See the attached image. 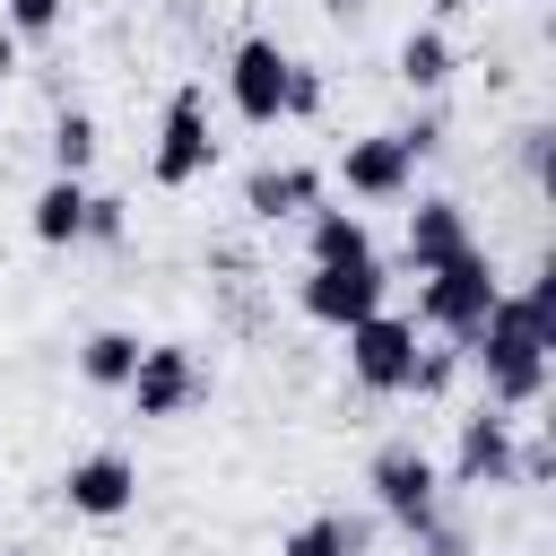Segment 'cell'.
Here are the masks:
<instances>
[{
    "label": "cell",
    "mask_w": 556,
    "mask_h": 556,
    "mask_svg": "<svg viewBox=\"0 0 556 556\" xmlns=\"http://www.w3.org/2000/svg\"><path fill=\"white\" fill-rule=\"evenodd\" d=\"M547 348H556V278L539 269L521 295H495V313L478 321V339L460 348L486 374V408H530L547 391Z\"/></svg>",
    "instance_id": "obj_1"
},
{
    "label": "cell",
    "mask_w": 556,
    "mask_h": 556,
    "mask_svg": "<svg viewBox=\"0 0 556 556\" xmlns=\"http://www.w3.org/2000/svg\"><path fill=\"white\" fill-rule=\"evenodd\" d=\"M495 295H504L495 261L469 243V252H452L443 269H426V287H417V321H426V330H443L452 348H469V339H478V321L495 313Z\"/></svg>",
    "instance_id": "obj_2"
},
{
    "label": "cell",
    "mask_w": 556,
    "mask_h": 556,
    "mask_svg": "<svg viewBox=\"0 0 556 556\" xmlns=\"http://www.w3.org/2000/svg\"><path fill=\"white\" fill-rule=\"evenodd\" d=\"M208 165H217L208 87H200V78H182V87L165 96V122H156V148H148V182H156V191H191Z\"/></svg>",
    "instance_id": "obj_3"
},
{
    "label": "cell",
    "mask_w": 556,
    "mask_h": 556,
    "mask_svg": "<svg viewBox=\"0 0 556 556\" xmlns=\"http://www.w3.org/2000/svg\"><path fill=\"white\" fill-rule=\"evenodd\" d=\"M365 486H374L382 521H400L408 539H426V530L443 521V469H434L417 443H382V452L365 460Z\"/></svg>",
    "instance_id": "obj_4"
},
{
    "label": "cell",
    "mask_w": 556,
    "mask_h": 556,
    "mask_svg": "<svg viewBox=\"0 0 556 556\" xmlns=\"http://www.w3.org/2000/svg\"><path fill=\"white\" fill-rule=\"evenodd\" d=\"M122 391H130L139 426H165V417H182V408L208 400V365H200L182 339H139V365H130Z\"/></svg>",
    "instance_id": "obj_5"
},
{
    "label": "cell",
    "mask_w": 556,
    "mask_h": 556,
    "mask_svg": "<svg viewBox=\"0 0 556 556\" xmlns=\"http://www.w3.org/2000/svg\"><path fill=\"white\" fill-rule=\"evenodd\" d=\"M382 295H391V278H382L374 252H356V261H313L304 287H295L304 321H321V330H356L365 313H382Z\"/></svg>",
    "instance_id": "obj_6"
},
{
    "label": "cell",
    "mask_w": 556,
    "mask_h": 556,
    "mask_svg": "<svg viewBox=\"0 0 556 556\" xmlns=\"http://www.w3.org/2000/svg\"><path fill=\"white\" fill-rule=\"evenodd\" d=\"M348 374H356V391H374V400H400L408 391V374H417V321L408 313H365L356 330H348Z\"/></svg>",
    "instance_id": "obj_7"
},
{
    "label": "cell",
    "mask_w": 556,
    "mask_h": 556,
    "mask_svg": "<svg viewBox=\"0 0 556 556\" xmlns=\"http://www.w3.org/2000/svg\"><path fill=\"white\" fill-rule=\"evenodd\" d=\"M226 96H235V122H252V130L287 122V52H278V35H243L226 52Z\"/></svg>",
    "instance_id": "obj_8"
},
{
    "label": "cell",
    "mask_w": 556,
    "mask_h": 556,
    "mask_svg": "<svg viewBox=\"0 0 556 556\" xmlns=\"http://www.w3.org/2000/svg\"><path fill=\"white\" fill-rule=\"evenodd\" d=\"M339 191H348V200H408V191H417V156H408V139H400V130H365V139H348V148H339Z\"/></svg>",
    "instance_id": "obj_9"
},
{
    "label": "cell",
    "mask_w": 556,
    "mask_h": 556,
    "mask_svg": "<svg viewBox=\"0 0 556 556\" xmlns=\"http://www.w3.org/2000/svg\"><path fill=\"white\" fill-rule=\"evenodd\" d=\"M61 504H70L78 521H122V513L139 504V460H130V452H78V460L61 469Z\"/></svg>",
    "instance_id": "obj_10"
},
{
    "label": "cell",
    "mask_w": 556,
    "mask_h": 556,
    "mask_svg": "<svg viewBox=\"0 0 556 556\" xmlns=\"http://www.w3.org/2000/svg\"><path fill=\"white\" fill-rule=\"evenodd\" d=\"M513 417L504 408H478V417H460V443H452V469H443V486H513Z\"/></svg>",
    "instance_id": "obj_11"
},
{
    "label": "cell",
    "mask_w": 556,
    "mask_h": 556,
    "mask_svg": "<svg viewBox=\"0 0 556 556\" xmlns=\"http://www.w3.org/2000/svg\"><path fill=\"white\" fill-rule=\"evenodd\" d=\"M400 252H408V269H417V278H426V269H443L452 252H469V208H460V200H443V191H434V200H417V208H408V243H400Z\"/></svg>",
    "instance_id": "obj_12"
},
{
    "label": "cell",
    "mask_w": 556,
    "mask_h": 556,
    "mask_svg": "<svg viewBox=\"0 0 556 556\" xmlns=\"http://www.w3.org/2000/svg\"><path fill=\"white\" fill-rule=\"evenodd\" d=\"M243 208H252L261 226H278V217H304V208H321V165H261V174L243 182Z\"/></svg>",
    "instance_id": "obj_13"
},
{
    "label": "cell",
    "mask_w": 556,
    "mask_h": 556,
    "mask_svg": "<svg viewBox=\"0 0 556 556\" xmlns=\"http://www.w3.org/2000/svg\"><path fill=\"white\" fill-rule=\"evenodd\" d=\"M26 235L35 243H87V174H52L35 200H26Z\"/></svg>",
    "instance_id": "obj_14"
},
{
    "label": "cell",
    "mask_w": 556,
    "mask_h": 556,
    "mask_svg": "<svg viewBox=\"0 0 556 556\" xmlns=\"http://www.w3.org/2000/svg\"><path fill=\"white\" fill-rule=\"evenodd\" d=\"M278 556H374V521L365 513H304L287 539H278Z\"/></svg>",
    "instance_id": "obj_15"
},
{
    "label": "cell",
    "mask_w": 556,
    "mask_h": 556,
    "mask_svg": "<svg viewBox=\"0 0 556 556\" xmlns=\"http://www.w3.org/2000/svg\"><path fill=\"white\" fill-rule=\"evenodd\" d=\"M304 252L313 261H356V252H374V235H365L356 208H304Z\"/></svg>",
    "instance_id": "obj_16"
},
{
    "label": "cell",
    "mask_w": 556,
    "mask_h": 556,
    "mask_svg": "<svg viewBox=\"0 0 556 556\" xmlns=\"http://www.w3.org/2000/svg\"><path fill=\"white\" fill-rule=\"evenodd\" d=\"M130 365H139V330H87V339H78V374H87L96 391H122Z\"/></svg>",
    "instance_id": "obj_17"
},
{
    "label": "cell",
    "mask_w": 556,
    "mask_h": 556,
    "mask_svg": "<svg viewBox=\"0 0 556 556\" xmlns=\"http://www.w3.org/2000/svg\"><path fill=\"white\" fill-rule=\"evenodd\" d=\"M400 87H417V96H443V87H452V43H443V26H417V35L400 43Z\"/></svg>",
    "instance_id": "obj_18"
},
{
    "label": "cell",
    "mask_w": 556,
    "mask_h": 556,
    "mask_svg": "<svg viewBox=\"0 0 556 556\" xmlns=\"http://www.w3.org/2000/svg\"><path fill=\"white\" fill-rule=\"evenodd\" d=\"M87 165H96V113L61 104L52 113V174H87Z\"/></svg>",
    "instance_id": "obj_19"
},
{
    "label": "cell",
    "mask_w": 556,
    "mask_h": 556,
    "mask_svg": "<svg viewBox=\"0 0 556 556\" xmlns=\"http://www.w3.org/2000/svg\"><path fill=\"white\" fill-rule=\"evenodd\" d=\"M0 26H9L17 43H43V35L70 26V0H0Z\"/></svg>",
    "instance_id": "obj_20"
},
{
    "label": "cell",
    "mask_w": 556,
    "mask_h": 556,
    "mask_svg": "<svg viewBox=\"0 0 556 556\" xmlns=\"http://www.w3.org/2000/svg\"><path fill=\"white\" fill-rule=\"evenodd\" d=\"M452 374H460V348H417L408 391H417V400H434V391H452Z\"/></svg>",
    "instance_id": "obj_21"
},
{
    "label": "cell",
    "mask_w": 556,
    "mask_h": 556,
    "mask_svg": "<svg viewBox=\"0 0 556 556\" xmlns=\"http://www.w3.org/2000/svg\"><path fill=\"white\" fill-rule=\"evenodd\" d=\"M313 113H321V70L287 61V122H313Z\"/></svg>",
    "instance_id": "obj_22"
},
{
    "label": "cell",
    "mask_w": 556,
    "mask_h": 556,
    "mask_svg": "<svg viewBox=\"0 0 556 556\" xmlns=\"http://www.w3.org/2000/svg\"><path fill=\"white\" fill-rule=\"evenodd\" d=\"M122 226H130V208L104 200V191H87V243H122Z\"/></svg>",
    "instance_id": "obj_23"
},
{
    "label": "cell",
    "mask_w": 556,
    "mask_h": 556,
    "mask_svg": "<svg viewBox=\"0 0 556 556\" xmlns=\"http://www.w3.org/2000/svg\"><path fill=\"white\" fill-rule=\"evenodd\" d=\"M547 139H556L547 122H530V130H521V174H530V182H547Z\"/></svg>",
    "instance_id": "obj_24"
},
{
    "label": "cell",
    "mask_w": 556,
    "mask_h": 556,
    "mask_svg": "<svg viewBox=\"0 0 556 556\" xmlns=\"http://www.w3.org/2000/svg\"><path fill=\"white\" fill-rule=\"evenodd\" d=\"M400 139H408V156H434V148H443V122H434V113H417Z\"/></svg>",
    "instance_id": "obj_25"
},
{
    "label": "cell",
    "mask_w": 556,
    "mask_h": 556,
    "mask_svg": "<svg viewBox=\"0 0 556 556\" xmlns=\"http://www.w3.org/2000/svg\"><path fill=\"white\" fill-rule=\"evenodd\" d=\"M426 556H469V539H460V530H443V521H434V530H426Z\"/></svg>",
    "instance_id": "obj_26"
},
{
    "label": "cell",
    "mask_w": 556,
    "mask_h": 556,
    "mask_svg": "<svg viewBox=\"0 0 556 556\" xmlns=\"http://www.w3.org/2000/svg\"><path fill=\"white\" fill-rule=\"evenodd\" d=\"M17 52H26V43H17V35H9V26H0V78H9V70H17Z\"/></svg>",
    "instance_id": "obj_27"
},
{
    "label": "cell",
    "mask_w": 556,
    "mask_h": 556,
    "mask_svg": "<svg viewBox=\"0 0 556 556\" xmlns=\"http://www.w3.org/2000/svg\"><path fill=\"white\" fill-rule=\"evenodd\" d=\"M365 9H374V0H330V17H365Z\"/></svg>",
    "instance_id": "obj_28"
},
{
    "label": "cell",
    "mask_w": 556,
    "mask_h": 556,
    "mask_svg": "<svg viewBox=\"0 0 556 556\" xmlns=\"http://www.w3.org/2000/svg\"><path fill=\"white\" fill-rule=\"evenodd\" d=\"M460 9H469V0H434V17H460Z\"/></svg>",
    "instance_id": "obj_29"
}]
</instances>
